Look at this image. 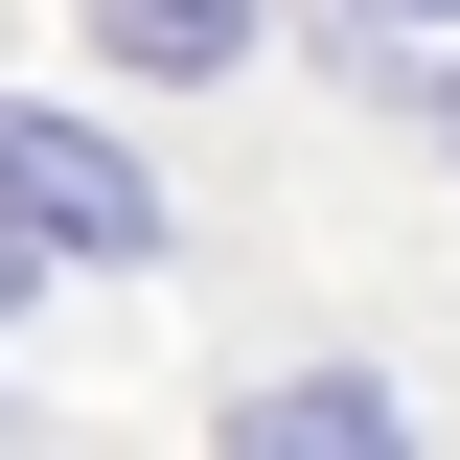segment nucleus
Returning a JSON list of instances; mask_svg holds the SVG:
<instances>
[{"label":"nucleus","instance_id":"2","mask_svg":"<svg viewBox=\"0 0 460 460\" xmlns=\"http://www.w3.org/2000/svg\"><path fill=\"white\" fill-rule=\"evenodd\" d=\"M253 438H299V460H323V438H392V392H368V368H277Z\"/></svg>","mask_w":460,"mask_h":460},{"label":"nucleus","instance_id":"5","mask_svg":"<svg viewBox=\"0 0 460 460\" xmlns=\"http://www.w3.org/2000/svg\"><path fill=\"white\" fill-rule=\"evenodd\" d=\"M368 23H438V0H368Z\"/></svg>","mask_w":460,"mask_h":460},{"label":"nucleus","instance_id":"4","mask_svg":"<svg viewBox=\"0 0 460 460\" xmlns=\"http://www.w3.org/2000/svg\"><path fill=\"white\" fill-rule=\"evenodd\" d=\"M47 253H69V230L23 208V162H0V323H23V277H47Z\"/></svg>","mask_w":460,"mask_h":460},{"label":"nucleus","instance_id":"3","mask_svg":"<svg viewBox=\"0 0 460 460\" xmlns=\"http://www.w3.org/2000/svg\"><path fill=\"white\" fill-rule=\"evenodd\" d=\"M115 47H138V69H230V47H253V0H115Z\"/></svg>","mask_w":460,"mask_h":460},{"label":"nucleus","instance_id":"6","mask_svg":"<svg viewBox=\"0 0 460 460\" xmlns=\"http://www.w3.org/2000/svg\"><path fill=\"white\" fill-rule=\"evenodd\" d=\"M438 138H460V69H438Z\"/></svg>","mask_w":460,"mask_h":460},{"label":"nucleus","instance_id":"1","mask_svg":"<svg viewBox=\"0 0 460 460\" xmlns=\"http://www.w3.org/2000/svg\"><path fill=\"white\" fill-rule=\"evenodd\" d=\"M0 162H23V208H47L69 253H162V184L115 162L93 115H0Z\"/></svg>","mask_w":460,"mask_h":460}]
</instances>
